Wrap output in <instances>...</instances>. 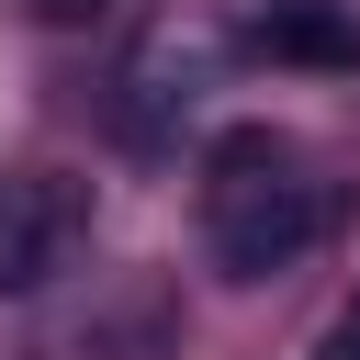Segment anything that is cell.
<instances>
[{
	"mask_svg": "<svg viewBox=\"0 0 360 360\" xmlns=\"http://www.w3.org/2000/svg\"><path fill=\"white\" fill-rule=\"evenodd\" d=\"M315 236H326V191L304 180V158L270 124L214 135V158H202V248H214V270L225 281H270Z\"/></svg>",
	"mask_w": 360,
	"mask_h": 360,
	"instance_id": "6da1fadb",
	"label": "cell"
},
{
	"mask_svg": "<svg viewBox=\"0 0 360 360\" xmlns=\"http://www.w3.org/2000/svg\"><path fill=\"white\" fill-rule=\"evenodd\" d=\"M79 225H90V202L56 169H11L0 180V304L11 292H45L68 270V248H79Z\"/></svg>",
	"mask_w": 360,
	"mask_h": 360,
	"instance_id": "7a4b0ae2",
	"label": "cell"
},
{
	"mask_svg": "<svg viewBox=\"0 0 360 360\" xmlns=\"http://www.w3.org/2000/svg\"><path fill=\"white\" fill-rule=\"evenodd\" d=\"M259 45H270L281 68H360V22H349L338 0H281V11H259Z\"/></svg>",
	"mask_w": 360,
	"mask_h": 360,
	"instance_id": "3957f363",
	"label": "cell"
},
{
	"mask_svg": "<svg viewBox=\"0 0 360 360\" xmlns=\"http://www.w3.org/2000/svg\"><path fill=\"white\" fill-rule=\"evenodd\" d=\"M22 11H34V22H56V34H79V22H101L112 0H22Z\"/></svg>",
	"mask_w": 360,
	"mask_h": 360,
	"instance_id": "277c9868",
	"label": "cell"
},
{
	"mask_svg": "<svg viewBox=\"0 0 360 360\" xmlns=\"http://www.w3.org/2000/svg\"><path fill=\"white\" fill-rule=\"evenodd\" d=\"M315 360H360V292H349V304L326 315V349H315Z\"/></svg>",
	"mask_w": 360,
	"mask_h": 360,
	"instance_id": "5b68a950",
	"label": "cell"
}]
</instances>
